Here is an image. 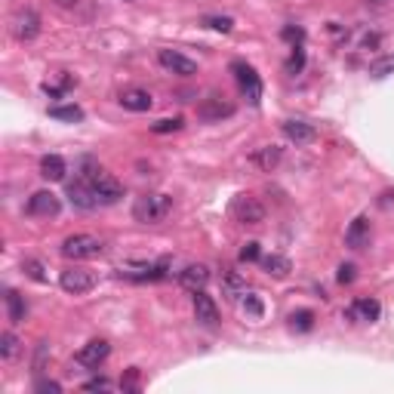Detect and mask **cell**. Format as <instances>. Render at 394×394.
Returning a JSON list of instances; mask_svg holds the SVG:
<instances>
[{
  "label": "cell",
  "instance_id": "6da1fadb",
  "mask_svg": "<svg viewBox=\"0 0 394 394\" xmlns=\"http://www.w3.org/2000/svg\"><path fill=\"white\" fill-rule=\"evenodd\" d=\"M172 209V197L166 194H145L133 203V219L142 222V225H157L170 215Z\"/></svg>",
  "mask_w": 394,
  "mask_h": 394
},
{
  "label": "cell",
  "instance_id": "7a4b0ae2",
  "mask_svg": "<svg viewBox=\"0 0 394 394\" xmlns=\"http://www.w3.org/2000/svg\"><path fill=\"white\" fill-rule=\"evenodd\" d=\"M83 166H86V172H83V179L92 185V191L98 194V200L102 203H117L123 197V185L117 182L111 172H105L102 166H92L90 160H83Z\"/></svg>",
  "mask_w": 394,
  "mask_h": 394
},
{
  "label": "cell",
  "instance_id": "3957f363",
  "mask_svg": "<svg viewBox=\"0 0 394 394\" xmlns=\"http://www.w3.org/2000/svg\"><path fill=\"white\" fill-rule=\"evenodd\" d=\"M231 71H234V80H237L240 92L250 105H259L262 102V80H259L256 68L246 65V62H231Z\"/></svg>",
  "mask_w": 394,
  "mask_h": 394
},
{
  "label": "cell",
  "instance_id": "277c9868",
  "mask_svg": "<svg viewBox=\"0 0 394 394\" xmlns=\"http://www.w3.org/2000/svg\"><path fill=\"white\" fill-rule=\"evenodd\" d=\"M98 252H102V240L92 237V234H71L62 244V256L68 259H96Z\"/></svg>",
  "mask_w": 394,
  "mask_h": 394
},
{
  "label": "cell",
  "instance_id": "5b68a950",
  "mask_svg": "<svg viewBox=\"0 0 394 394\" xmlns=\"http://www.w3.org/2000/svg\"><path fill=\"white\" fill-rule=\"evenodd\" d=\"M231 215L240 222V225H259V222L265 219V207L256 200V197L237 194L231 200Z\"/></svg>",
  "mask_w": 394,
  "mask_h": 394
},
{
  "label": "cell",
  "instance_id": "8992f818",
  "mask_svg": "<svg viewBox=\"0 0 394 394\" xmlns=\"http://www.w3.org/2000/svg\"><path fill=\"white\" fill-rule=\"evenodd\" d=\"M59 283H62L65 293L80 296V293H90V289L96 287V274L86 271V268H65V271H62V277H59Z\"/></svg>",
  "mask_w": 394,
  "mask_h": 394
},
{
  "label": "cell",
  "instance_id": "52a82bcc",
  "mask_svg": "<svg viewBox=\"0 0 394 394\" xmlns=\"http://www.w3.org/2000/svg\"><path fill=\"white\" fill-rule=\"evenodd\" d=\"M120 277H129V280H160L166 274V262H129V265H120L117 268Z\"/></svg>",
  "mask_w": 394,
  "mask_h": 394
},
{
  "label": "cell",
  "instance_id": "ba28073f",
  "mask_svg": "<svg viewBox=\"0 0 394 394\" xmlns=\"http://www.w3.org/2000/svg\"><path fill=\"white\" fill-rule=\"evenodd\" d=\"M10 25H12L16 40H34V37L40 34V16H37L34 10H18Z\"/></svg>",
  "mask_w": 394,
  "mask_h": 394
},
{
  "label": "cell",
  "instance_id": "9c48e42d",
  "mask_svg": "<svg viewBox=\"0 0 394 394\" xmlns=\"http://www.w3.org/2000/svg\"><path fill=\"white\" fill-rule=\"evenodd\" d=\"M108 354H111V345L105 342V339H92V342H86L83 348L77 351V363H80V367L96 369Z\"/></svg>",
  "mask_w": 394,
  "mask_h": 394
},
{
  "label": "cell",
  "instance_id": "30bf717a",
  "mask_svg": "<svg viewBox=\"0 0 394 394\" xmlns=\"http://www.w3.org/2000/svg\"><path fill=\"white\" fill-rule=\"evenodd\" d=\"M157 62L166 68V71L172 74H182V77H191V74H197V65L188 59V55L182 53H172V49H160L157 53Z\"/></svg>",
  "mask_w": 394,
  "mask_h": 394
},
{
  "label": "cell",
  "instance_id": "8fae6325",
  "mask_svg": "<svg viewBox=\"0 0 394 394\" xmlns=\"http://www.w3.org/2000/svg\"><path fill=\"white\" fill-rule=\"evenodd\" d=\"M68 197H71V203H74L77 209H96L98 203H102L86 179H80V182H71V185H68Z\"/></svg>",
  "mask_w": 394,
  "mask_h": 394
},
{
  "label": "cell",
  "instance_id": "7c38bea8",
  "mask_svg": "<svg viewBox=\"0 0 394 394\" xmlns=\"http://www.w3.org/2000/svg\"><path fill=\"white\" fill-rule=\"evenodd\" d=\"M231 114H234V105L225 102L222 96H207L197 105V117H203V120H222V117H231Z\"/></svg>",
  "mask_w": 394,
  "mask_h": 394
},
{
  "label": "cell",
  "instance_id": "4fadbf2b",
  "mask_svg": "<svg viewBox=\"0 0 394 394\" xmlns=\"http://www.w3.org/2000/svg\"><path fill=\"white\" fill-rule=\"evenodd\" d=\"M209 280V268L207 265H185L182 271H179V287L188 289V293H197V289H203Z\"/></svg>",
  "mask_w": 394,
  "mask_h": 394
},
{
  "label": "cell",
  "instance_id": "5bb4252c",
  "mask_svg": "<svg viewBox=\"0 0 394 394\" xmlns=\"http://www.w3.org/2000/svg\"><path fill=\"white\" fill-rule=\"evenodd\" d=\"M59 209H62V203L53 191H37V194H31V200H28L31 215H47L49 219V215H59Z\"/></svg>",
  "mask_w": 394,
  "mask_h": 394
},
{
  "label": "cell",
  "instance_id": "9a60e30c",
  "mask_svg": "<svg viewBox=\"0 0 394 394\" xmlns=\"http://www.w3.org/2000/svg\"><path fill=\"white\" fill-rule=\"evenodd\" d=\"M194 317H197V324H203V326L219 324V308H215V302L209 299L203 289H197V293H194Z\"/></svg>",
  "mask_w": 394,
  "mask_h": 394
},
{
  "label": "cell",
  "instance_id": "2e32d148",
  "mask_svg": "<svg viewBox=\"0 0 394 394\" xmlns=\"http://www.w3.org/2000/svg\"><path fill=\"white\" fill-rule=\"evenodd\" d=\"M382 308L376 299H357L351 308H345V320H367V324H373V320H379Z\"/></svg>",
  "mask_w": 394,
  "mask_h": 394
},
{
  "label": "cell",
  "instance_id": "e0dca14e",
  "mask_svg": "<svg viewBox=\"0 0 394 394\" xmlns=\"http://www.w3.org/2000/svg\"><path fill=\"white\" fill-rule=\"evenodd\" d=\"M283 135L289 142H296V145H308V142L317 139V129L305 120H283Z\"/></svg>",
  "mask_w": 394,
  "mask_h": 394
},
{
  "label": "cell",
  "instance_id": "ac0fdd59",
  "mask_svg": "<svg viewBox=\"0 0 394 394\" xmlns=\"http://www.w3.org/2000/svg\"><path fill=\"white\" fill-rule=\"evenodd\" d=\"M345 244H348L351 250H363V246L369 244V219L367 215H357V219L348 225V231H345Z\"/></svg>",
  "mask_w": 394,
  "mask_h": 394
},
{
  "label": "cell",
  "instance_id": "d6986e66",
  "mask_svg": "<svg viewBox=\"0 0 394 394\" xmlns=\"http://www.w3.org/2000/svg\"><path fill=\"white\" fill-rule=\"evenodd\" d=\"M120 105L127 111H148L151 108V96L145 90H123L120 92Z\"/></svg>",
  "mask_w": 394,
  "mask_h": 394
},
{
  "label": "cell",
  "instance_id": "ffe728a7",
  "mask_svg": "<svg viewBox=\"0 0 394 394\" xmlns=\"http://www.w3.org/2000/svg\"><path fill=\"white\" fill-rule=\"evenodd\" d=\"M40 176L49 179V182H59V179H65V160H62L59 154H47V157L40 160Z\"/></svg>",
  "mask_w": 394,
  "mask_h": 394
},
{
  "label": "cell",
  "instance_id": "44dd1931",
  "mask_svg": "<svg viewBox=\"0 0 394 394\" xmlns=\"http://www.w3.org/2000/svg\"><path fill=\"white\" fill-rule=\"evenodd\" d=\"M252 163L262 166L265 172H271L277 163H280V148H277V145H265V148H259V151H252Z\"/></svg>",
  "mask_w": 394,
  "mask_h": 394
},
{
  "label": "cell",
  "instance_id": "7402d4cb",
  "mask_svg": "<svg viewBox=\"0 0 394 394\" xmlns=\"http://www.w3.org/2000/svg\"><path fill=\"white\" fill-rule=\"evenodd\" d=\"M6 311H10L12 324H22L25 314H28V305H25V299L16 293V289H10V293H6Z\"/></svg>",
  "mask_w": 394,
  "mask_h": 394
},
{
  "label": "cell",
  "instance_id": "603a6c76",
  "mask_svg": "<svg viewBox=\"0 0 394 394\" xmlns=\"http://www.w3.org/2000/svg\"><path fill=\"white\" fill-rule=\"evenodd\" d=\"M265 271H268L271 277H287L289 274V268H293V265H289V259L287 256H277V252H271V256H265Z\"/></svg>",
  "mask_w": 394,
  "mask_h": 394
},
{
  "label": "cell",
  "instance_id": "cb8c5ba5",
  "mask_svg": "<svg viewBox=\"0 0 394 394\" xmlns=\"http://www.w3.org/2000/svg\"><path fill=\"white\" fill-rule=\"evenodd\" d=\"M222 287H225V296L237 299V296L246 289V283H244V277H240L237 271H225V274H222Z\"/></svg>",
  "mask_w": 394,
  "mask_h": 394
},
{
  "label": "cell",
  "instance_id": "d4e9b609",
  "mask_svg": "<svg viewBox=\"0 0 394 394\" xmlns=\"http://www.w3.org/2000/svg\"><path fill=\"white\" fill-rule=\"evenodd\" d=\"M49 114H53L55 120H68V123L83 120V111H80L77 105H55V108H49Z\"/></svg>",
  "mask_w": 394,
  "mask_h": 394
},
{
  "label": "cell",
  "instance_id": "484cf974",
  "mask_svg": "<svg viewBox=\"0 0 394 394\" xmlns=\"http://www.w3.org/2000/svg\"><path fill=\"white\" fill-rule=\"evenodd\" d=\"M289 326H293V330H299V332H308L314 326V314L308 311V308L293 311V314H289Z\"/></svg>",
  "mask_w": 394,
  "mask_h": 394
},
{
  "label": "cell",
  "instance_id": "4316f807",
  "mask_svg": "<svg viewBox=\"0 0 394 394\" xmlns=\"http://www.w3.org/2000/svg\"><path fill=\"white\" fill-rule=\"evenodd\" d=\"M0 357H3V360H16L18 357V339L12 336V332L0 336Z\"/></svg>",
  "mask_w": 394,
  "mask_h": 394
},
{
  "label": "cell",
  "instance_id": "83f0119b",
  "mask_svg": "<svg viewBox=\"0 0 394 394\" xmlns=\"http://www.w3.org/2000/svg\"><path fill=\"white\" fill-rule=\"evenodd\" d=\"M394 71V55H382V59H376L373 65H369V74L373 77H385V74Z\"/></svg>",
  "mask_w": 394,
  "mask_h": 394
},
{
  "label": "cell",
  "instance_id": "f1b7e54d",
  "mask_svg": "<svg viewBox=\"0 0 394 394\" xmlns=\"http://www.w3.org/2000/svg\"><path fill=\"white\" fill-rule=\"evenodd\" d=\"M151 129L154 133H176V129H182V117H163V120H157V123H151Z\"/></svg>",
  "mask_w": 394,
  "mask_h": 394
},
{
  "label": "cell",
  "instance_id": "f546056e",
  "mask_svg": "<svg viewBox=\"0 0 394 394\" xmlns=\"http://www.w3.org/2000/svg\"><path fill=\"white\" fill-rule=\"evenodd\" d=\"M302 68H305V49L296 47V49H293V55L287 59V74H299Z\"/></svg>",
  "mask_w": 394,
  "mask_h": 394
},
{
  "label": "cell",
  "instance_id": "4dcf8cb0",
  "mask_svg": "<svg viewBox=\"0 0 394 394\" xmlns=\"http://www.w3.org/2000/svg\"><path fill=\"white\" fill-rule=\"evenodd\" d=\"M22 268H25V274H28L31 280H37V283H43V280H47V274H43V265H40V262H34V259H28V262H22Z\"/></svg>",
  "mask_w": 394,
  "mask_h": 394
},
{
  "label": "cell",
  "instance_id": "1f68e13d",
  "mask_svg": "<svg viewBox=\"0 0 394 394\" xmlns=\"http://www.w3.org/2000/svg\"><path fill=\"white\" fill-rule=\"evenodd\" d=\"M120 388L123 391H139V369H127V376L120 379Z\"/></svg>",
  "mask_w": 394,
  "mask_h": 394
},
{
  "label": "cell",
  "instance_id": "d6a6232c",
  "mask_svg": "<svg viewBox=\"0 0 394 394\" xmlns=\"http://www.w3.org/2000/svg\"><path fill=\"white\" fill-rule=\"evenodd\" d=\"M244 311L252 314V317H262V302H259V296H244Z\"/></svg>",
  "mask_w": 394,
  "mask_h": 394
},
{
  "label": "cell",
  "instance_id": "836d02e7",
  "mask_svg": "<svg viewBox=\"0 0 394 394\" xmlns=\"http://www.w3.org/2000/svg\"><path fill=\"white\" fill-rule=\"evenodd\" d=\"M203 25H207V28H213V31H222V34H225V31H231V18H228V16H215V18H207V22H203Z\"/></svg>",
  "mask_w": 394,
  "mask_h": 394
},
{
  "label": "cell",
  "instance_id": "e575fe53",
  "mask_svg": "<svg viewBox=\"0 0 394 394\" xmlns=\"http://www.w3.org/2000/svg\"><path fill=\"white\" fill-rule=\"evenodd\" d=\"M34 391H40V394H59L62 385H59V382H53V379H37Z\"/></svg>",
  "mask_w": 394,
  "mask_h": 394
},
{
  "label": "cell",
  "instance_id": "d590c367",
  "mask_svg": "<svg viewBox=\"0 0 394 394\" xmlns=\"http://www.w3.org/2000/svg\"><path fill=\"white\" fill-rule=\"evenodd\" d=\"M256 259H259V244L250 240V244H244V250H240V262H256Z\"/></svg>",
  "mask_w": 394,
  "mask_h": 394
},
{
  "label": "cell",
  "instance_id": "8d00e7d4",
  "mask_svg": "<svg viewBox=\"0 0 394 394\" xmlns=\"http://www.w3.org/2000/svg\"><path fill=\"white\" fill-rule=\"evenodd\" d=\"M280 34H283V40H289V43H302V40H305V31H302V28H293V25H287Z\"/></svg>",
  "mask_w": 394,
  "mask_h": 394
},
{
  "label": "cell",
  "instance_id": "74e56055",
  "mask_svg": "<svg viewBox=\"0 0 394 394\" xmlns=\"http://www.w3.org/2000/svg\"><path fill=\"white\" fill-rule=\"evenodd\" d=\"M43 363H47V342L37 345V357H34V373H43Z\"/></svg>",
  "mask_w": 394,
  "mask_h": 394
},
{
  "label": "cell",
  "instance_id": "f35d334b",
  "mask_svg": "<svg viewBox=\"0 0 394 394\" xmlns=\"http://www.w3.org/2000/svg\"><path fill=\"white\" fill-rule=\"evenodd\" d=\"M108 388V379H90L83 382V391H105Z\"/></svg>",
  "mask_w": 394,
  "mask_h": 394
},
{
  "label": "cell",
  "instance_id": "ab89813d",
  "mask_svg": "<svg viewBox=\"0 0 394 394\" xmlns=\"http://www.w3.org/2000/svg\"><path fill=\"white\" fill-rule=\"evenodd\" d=\"M354 280V265H342L339 268V283H351Z\"/></svg>",
  "mask_w": 394,
  "mask_h": 394
}]
</instances>
